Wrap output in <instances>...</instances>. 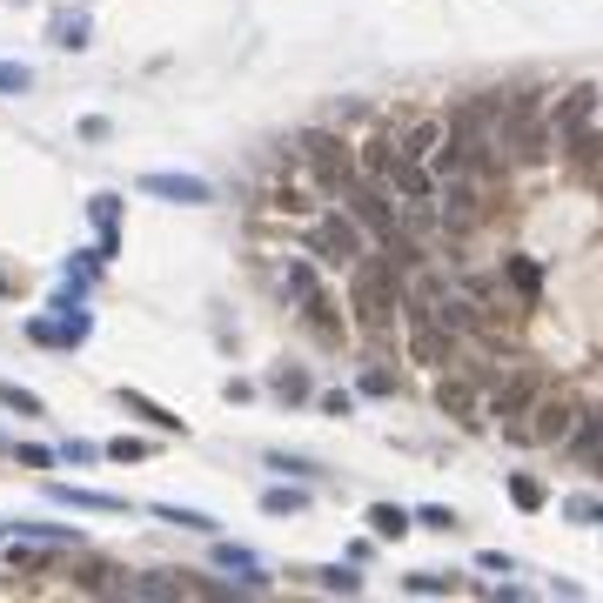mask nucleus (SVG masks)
I'll return each mask as SVG.
<instances>
[{
    "mask_svg": "<svg viewBox=\"0 0 603 603\" xmlns=\"http://www.w3.org/2000/svg\"><path fill=\"white\" fill-rule=\"evenodd\" d=\"M302 503H309L302 490H268V496H262V510H268V516H295Z\"/></svg>",
    "mask_w": 603,
    "mask_h": 603,
    "instance_id": "obj_27",
    "label": "nucleus"
},
{
    "mask_svg": "<svg viewBox=\"0 0 603 603\" xmlns=\"http://www.w3.org/2000/svg\"><path fill=\"white\" fill-rule=\"evenodd\" d=\"M0 409H21V416H41V396H34V389H14V382H0Z\"/></svg>",
    "mask_w": 603,
    "mask_h": 603,
    "instance_id": "obj_25",
    "label": "nucleus"
},
{
    "mask_svg": "<svg viewBox=\"0 0 603 603\" xmlns=\"http://www.w3.org/2000/svg\"><path fill=\"white\" fill-rule=\"evenodd\" d=\"M121 402H128L134 416H148V423H155V429H181V416H168V409H161L155 396H141V389H121Z\"/></svg>",
    "mask_w": 603,
    "mask_h": 603,
    "instance_id": "obj_18",
    "label": "nucleus"
},
{
    "mask_svg": "<svg viewBox=\"0 0 603 603\" xmlns=\"http://www.w3.org/2000/svg\"><path fill=\"white\" fill-rule=\"evenodd\" d=\"M268 382H275V396H289V402H302V396H309V376H302V369H275Z\"/></svg>",
    "mask_w": 603,
    "mask_h": 603,
    "instance_id": "obj_26",
    "label": "nucleus"
},
{
    "mask_svg": "<svg viewBox=\"0 0 603 603\" xmlns=\"http://www.w3.org/2000/svg\"><path fill=\"white\" fill-rule=\"evenodd\" d=\"M215 563H222V570H262V563H255V550H235V543H222V550H215Z\"/></svg>",
    "mask_w": 603,
    "mask_h": 603,
    "instance_id": "obj_31",
    "label": "nucleus"
},
{
    "mask_svg": "<svg viewBox=\"0 0 603 603\" xmlns=\"http://www.w3.org/2000/svg\"><path fill=\"white\" fill-rule=\"evenodd\" d=\"M268 208H275V215H315V201L302 195V188H295V181H282V188H275V195H268Z\"/></svg>",
    "mask_w": 603,
    "mask_h": 603,
    "instance_id": "obj_19",
    "label": "nucleus"
},
{
    "mask_svg": "<svg viewBox=\"0 0 603 603\" xmlns=\"http://www.w3.org/2000/svg\"><path fill=\"white\" fill-rule=\"evenodd\" d=\"M21 463H27V469H47V463H54V449H41V443H21Z\"/></svg>",
    "mask_w": 603,
    "mask_h": 603,
    "instance_id": "obj_36",
    "label": "nucleus"
},
{
    "mask_svg": "<svg viewBox=\"0 0 603 603\" xmlns=\"http://www.w3.org/2000/svg\"><path fill=\"white\" fill-rule=\"evenodd\" d=\"M563 510L577 516V523H603V503H597V496H570V503H563Z\"/></svg>",
    "mask_w": 603,
    "mask_h": 603,
    "instance_id": "obj_33",
    "label": "nucleus"
},
{
    "mask_svg": "<svg viewBox=\"0 0 603 603\" xmlns=\"http://www.w3.org/2000/svg\"><path fill=\"white\" fill-rule=\"evenodd\" d=\"M27 88H34V74L21 61H0V94H27Z\"/></svg>",
    "mask_w": 603,
    "mask_h": 603,
    "instance_id": "obj_28",
    "label": "nucleus"
},
{
    "mask_svg": "<svg viewBox=\"0 0 603 603\" xmlns=\"http://www.w3.org/2000/svg\"><path fill=\"white\" fill-rule=\"evenodd\" d=\"M322 409H329V416H349V409H356V396H349V389H329V396H322Z\"/></svg>",
    "mask_w": 603,
    "mask_h": 603,
    "instance_id": "obj_35",
    "label": "nucleus"
},
{
    "mask_svg": "<svg viewBox=\"0 0 603 603\" xmlns=\"http://www.w3.org/2000/svg\"><path fill=\"white\" fill-rule=\"evenodd\" d=\"M282 289H289L302 309H309L315 295H322V289H315V268H309V262H289V268H282Z\"/></svg>",
    "mask_w": 603,
    "mask_h": 603,
    "instance_id": "obj_17",
    "label": "nucleus"
},
{
    "mask_svg": "<svg viewBox=\"0 0 603 603\" xmlns=\"http://www.w3.org/2000/svg\"><path fill=\"white\" fill-rule=\"evenodd\" d=\"M54 503H74V510H94V516H121L128 503L108 490H74V483H54Z\"/></svg>",
    "mask_w": 603,
    "mask_h": 603,
    "instance_id": "obj_13",
    "label": "nucleus"
},
{
    "mask_svg": "<svg viewBox=\"0 0 603 603\" xmlns=\"http://www.w3.org/2000/svg\"><path fill=\"white\" fill-rule=\"evenodd\" d=\"M409 590H416V597H449V590H463V583L443 577V570H416V577H409Z\"/></svg>",
    "mask_w": 603,
    "mask_h": 603,
    "instance_id": "obj_21",
    "label": "nucleus"
},
{
    "mask_svg": "<svg viewBox=\"0 0 603 603\" xmlns=\"http://www.w3.org/2000/svg\"><path fill=\"white\" fill-rule=\"evenodd\" d=\"M54 47H88V21L81 14H54Z\"/></svg>",
    "mask_w": 603,
    "mask_h": 603,
    "instance_id": "obj_22",
    "label": "nucleus"
},
{
    "mask_svg": "<svg viewBox=\"0 0 603 603\" xmlns=\"http://www.w3.org/2000/svg\"><path fill=\"white\" fill-rule=\"evenodd\" d=\"M141 195H161V201H181V208H201L215 195L201 175H141Z\"/></svg>",
    "mask_w": 603,
    "mask_h": 603,
    "instance_id": "obj_9",
    "label": "nucleus"
},
{
    "mask_svg": "<svg viewBox=\"0 0 603 603\" xmlns=\"http://www.w3.org/2000/svg\"><path fill=\"white\" fill-rule=\"evenodd\" d=\"M369 530H376L382 543H402V536L416 530V516H409V510H396V503H369Z\"/></svg>",
    "mask_w": 603,
    "mask_h": 603,
    "instance_id": "obj_14",
    "label": "nucleus"
},
{
    "mask_svg": "<svg viewBox=\"0 0 603 603\" xmlns=\"http://www.w3.org/2000/svg\"><path fill=\"white\" fill-rule=\"evenodd\" d=\"M510 503L516 510H543V483L536 476H510Z\"/></svg>",
    "mask_w": 603,
    "mask_h": 603,
    "instance_id": "obj_23",
    "label": "nucleus"
},
{
    "mask_svg": "<svg viewBox=\"0 0 603 603\" xmlns=\"http://www.w3.org/2000/svg\"><path fill=\"white\" fill-rule=\"evenodd\" d=\"M54 557H61V543H14V550H7L14 570H47Z\"/></svg>",
    "mask_w": 603,
    "mask_h": 603,
    "instance_id": "obj_16",
    "label": "nucleus"
},
{
    "mask_svg": "<svg viewBox=\"0 0 603 603\" xmlns=\"http://www.w3.org/2000/svg\"><path fill=\"white\" fill-rule=\"evenodd\" d=\"M309 255L322 268H349L356 255H369V235L349 208H329V215H309Z\"/></svg>",
    "mask_w": 603,
    "mask_h": 603,
    "instance_id": "obj_4",
    "label": "nucleus"
},
{
    "mask_svg": "<svg viewBox=\"0 0 603 603\" xmlns=\"http://www.w3.org/2000/svg\"><path fill=\"white\" fill-rule=\"evenodd\" d=\"M416 523H423V530H456V510H443V503H429V510H416Z\"/></svg>",
    "mask_w": 603,
    "mask_h": 603,
    "instance_id": "obj_32",
    "label": "nucleus"
},
{
    "mask_svg": "<svg viewBox=\"0 0 603 603\" xmlns=\"http://www.w3.org/2000/svg\"><path fill=\"white\" fill-rule=\"evenodd\" d=\"M563 443L577 449L583 469H603V416H583V409H577V429H570Z\"/></svg>",
    "mask_w": 603,
    "mask_h": 603,
    "instance_id": "obj_11",
    "label": "nucleus"
},
{
    "mask_svg": "<svg viewBox=\"0 0 603 603\" xmlns=\"http://www.w3.org/2000/svg\"><path fill=\"white\" fill-rule=\"evenodd\" d=\"M436 402H443V416H456L463 429H483V402H476V389H469L463 376H443V382H436Z\"/></svg>",
    "mask_w": 603,
    "mask_h": 603,
    "instance_id": "obj_10",
    "label": "nucleus"
},
{
    "mask_svg": "<svg viewBox=\"0 0 603 603\" xmlns=\"http://www.w3.org/2000/svg\"><path fill=\"white\" fill-rule=\"evenodd\" d=\"M510 282H516V295H523V302H536V289H543V275H536V262H523V255L510 262Z\"/></svg>",
    "mask_w": 603,
    "mask_h": 603,
    "instance_id": "obj_24",
    "label": "nucleus"
},
{
    "mask_svg": "<svg viewBox=\"0 0 603 603\" xmlns=\"http://www.w3.org/2000/svg\"><path fill=\"white\" fill-rule=\"evenodd\" d=\"M349 309L369 335H389V322L402 309V268L389 255H356L349 262Z\"/></svg>",
    "mask_w": 603,
    "mask_h": 603,
    "instance_id": "obj_1",
    "label": "nucleus"
},
{
    "mask_svg": "<svg viewBox=\"0 0 603 603\" xmlns=\"http://www.w3.org/2000/svg\"><path fill=\"white\" fill-rule=\"evenodd\" d=\"M362 389H369V396H389V389H396V376H389V369H369V376H362Z\"/></svg>",
    "mask_w": 603,
    "mask_h": 603,
    "instance_id": "obj_34",
    "label": "nucleus"
},
{
    "mask_svg": "<svg viewBox=\"0 0 603 603\" xmlns=\"http://www.w3.org/2000/svg\"><path fill=\"white\" fill-rule=\"evenodd\" d=\"M268 469H282V476H315L309 463H295V456H268Z\"/></svg>",
    "mask_w": 603,
    "mask_h": 603,
    "instance_id": "obj_37",
    "label": "nucleus"
},
{
    "mask_svg": "<svg viewBox=\"0 0 603 603\" xmlns=\"http://www.w3.org/2000/svg\"><path fill=\"white\" fill-rule=\"evenodd\" d=\"M295 161L315 175L322 195H342V188L356 181V155H349V141L329 134V128H302V134H295Z\"/></svg>",
    "mask_w": 603,
    "mask_h": 603,
    "instance_id": "obj_3",
    "label": "nucleus"
},
{
    "mask_svg": "<svg viewBox=\"0 0 603 603\" xmlns=\"http://www.w3.org/2000/svg\"><path fill=\"white\" fill-rule=\"evenodd\" d=\"M503 148H516V161H550L557 155V128H550V114H543V94L523 88L503 101Z\"/></svg>",
    "mask_w": 603,
    "mask_h": 603,
    "instance_id": "obj_2",
    "label": "nucleus"
},
{
    "mask_svg": "<svg viewBox=\"0 0 603 603\" xmlns=\"http://www.w3.org/2000/svg\"><path fill=\"white\" fill-rule=\"evenodd\" d=\"M101 456H114V463H141V456H148V443H141V436H114Z\"/></svg>",
    "mask_w": 603,
    "mask_h": 603,
    "instance_id": "obj_29",
    "label": "nucleus"
},
{
    "mask_svg": "<svg viewBox=\"0 0 603 603\" xmlns=\"http://www.w3.org/2000/svg\"><path fill=\"white\" fill-rule=\"evenodd\" d=\"M315 583H322V590H342V597H356V590H362L356 570H315Z\"/></svg>",
    "mask_w": 603,
    "mask_h": 603,
    "instance_id": "obj_30",
    "label": "nucleus"
},
{
    "mask_svg": "<svg viewBox=\"0 0 603 603\" xmlns=\"http://www.w3.org/2000/svg\"><path fill=\"white\" fill-rule=\"evenodd\" d=\"M590 121H597V94H590V88H570L557 101V114H550L557 141H590Z\"/></svg>",
    "mask_w": 603,
    "mask_h": 603,
    "instance_id": "obj_8",
    "label": "nucleus"
},
{
    "mask_svg": "<svg viewBox=\"0 0 603 603\" xmlns=\"http://www.w3.org/2000/svg\"><path fill=\"white\" fill-rule=\"evenodd\" d=\"M436 148H443V121H416V128L396 141V155H409V161H429Z\"/></svg>",
    "mask_w": 603,
    "mask_h": 603,
    "instance_id": "obj_15",
    "label": "nucleus"
},
{
    "mask_svg": "<svg viewBox=\"0 0 603 603\" xmlns=\"http://www.w3.org/2000/svg\"><path fill=\"white\" fill-rule=\"evenodd\" d=\"M161 523H175V530H215V516H201V510H181V503H155Z\"/></svg>",
    "mask_w": 603,
    "mask_h": 603,
    "instance_id": "obj_20",
    "label": "nucleus"
},
{
    "mask_svg": "<svg viewBox=\"0 0 603 603\" xmlns=\"http://www.w3.org/2000/svg\"><path fill=\"white\" fill-rule=\"evenodd\" d=\"M389 168H396V141H389V134H376V141H362V155H356V175H362V181H389Z\"/></svg>",
    "mask_w": 603,
    "mask_h": 603,
    "instance_id": "obj_12",
    "label": "nucleus"
},
{
    "mask_svg": "<svg viewBox=\"0 0 603 603\" xmlns=\"http://www.w3.org/2000/svg\"><path fill=\"white\" fill-rule=\"evenodd\" d=\"M536 396H543V382H536L530 369H516V376L496 382V396H490V409H483V416H496V423H503V436H516V423L530 416Z\"/></svg>",
    "mask_w": 603,
    "mask_h": 603,
    "instance_id": "obj_7",
    "label": "nucleus"
},
{
    "mask_svg": "<svg viewBox=\"0 0 603 603\" xmlns=\"http://www.w3.org/2000/svg\"><path fill=\"white\" fill-rule=\"evenodd\" d=\"M402 322H409V362H423V369H449V362H456V335H449L436 315L402 309Z\"/></svg>",
    "mask_w": 603,
    "mask_h": 603,
    "instance_id": "obj_6",
    "label": "nucleus"
},
{
    "mask_svg": "<svg viewBox=\"0 0 603 603\" xmlns=\"http://www.w3.org/2000/svg\"><path fill=\"white\" fill-rule=\"evenodd\" d=\"M570 429H577V409H570V402L563 396H536L530 402V423H516V436L510 443H563V436H570Z\"/></svg>",
    "mask_w": 603,
    "mask_h": 603,
    "instance_id": "obj_5",
    "label": "nucleus"
},
{
    "mask_svg": "<svg viewBox=\"0 0 603 603\" xmlns=\"http://www.w3.org/2000/svg\"><path fill=\"white\" fill-rule=\"evenodd\" d=\"M0 295H14V275H7V268H0Z\"/></svg>",
    "mask_w": 603,
    "mask_h": 603,
    "instance_id": "obj_38",
    "label": "nucleus"
}]
</instances>
